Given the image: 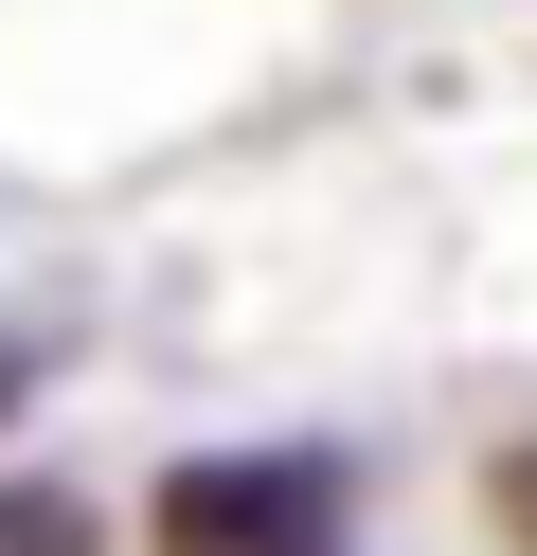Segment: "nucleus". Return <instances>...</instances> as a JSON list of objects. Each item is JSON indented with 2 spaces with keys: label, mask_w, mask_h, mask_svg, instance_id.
I'll list each match as a JSON object with an SVG mask.
<instances>
[{
  "label": "nucleus",
  "mask_w": 537,
  "mask_h": 556,
  "mask_svg": "<svg viewBox=\"0 0 537 556\" xmlns=\"http://www.w3.org/2000/svg\"><path fill=\"white\" fill-rule=\"evenodd\" d=\"M0 556H107V520L72 484H0Z\"/></svg>",
  "instance_id": "nucleus-2"
},
{
  "label": "nucleus",
  "mask_w": 537,
  "mask_h": 556,
  "mask_svg": "<svg viewBox=\"0 0 537 556\" xmlns=\"http://www.w3.org/2000/svg\"><path fill=\"white\" fill-rule=\"evenodd\" d=\"M501 520H520V539H537V448H501Z\"/></svg>",
  "instance_id": "nucleus-3"
},
{
  "label": "nucleus",
  "mask_w": 537,
  "mask_h": 556,
  "mask_svg": "<svg viewBox=\"0 0 537 556\" xmlns=\"http://www.w3.org/2000/svg\"><path fill=\"white\" fill-rule=\"evenodd\" d=\"M322 520H341V467H322V448L179 467V484H162V556H322Z\"/></svg>",
  "instance_id": "nucleus-1"
}]
</instances>
